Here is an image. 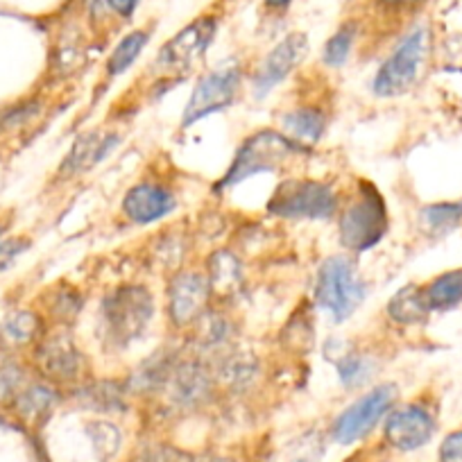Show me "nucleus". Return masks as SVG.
Returning a JSON list of instances; mask_svg holds the SVG:
<instances>
[{
  "label": "nucleus",
  "mask_w": 462,
  "mask_h": 462,
  "mask_svg": "<svg viewBox=\"0 0 462 462\" xmlns=\"http://www.w3.org/2000/svg\"><path fill=\"white\" fill-rule=\"evenodd\" d=\"M154 304L152 295L143 286H121L102 300L100 327L106 342L127 346L139 340L150 327Z\"/></svg>",
  "instance_id": "f257e3e1"
},
{
  "label": "nucleus",
  "mask_w": 462,
  "mask_h": 462,
  "mask_svg": "<svg viewBox=\"0 0 462 462\" xmlns=\"http://www.w3.org/2000/svg\"><path fill=\"white\" fill-rule=\"evenodd\" d=\"M301 152H304V148L288 139L286 134H279V132L273 130L256 132L238 148L236 157H234L229 171L225 172L217 189L236 186L245 181L247 177L259 175V172L277 171L282 163H286L288 159L297 157Z\"/></svg>",
  "instance_id": "f03ea898"
},
{
  "label": "nucleus",
  "mask_w": 462,
  "mask_h": 462,
  "mask_svg": "<svg viewBox=\"0 0 462 462\" xmlns=\"http://www.w3.org/2000/svg\"><path fill=\"white\" fill-rule=\"evenodd\" d=\"M365 300V283L358 279L356 268L346 256H328L322 261L315 282V301L331 313L333 322H345Z\"/></svg>",
  "instance_id": "7ed1b4c3"
},
{
  "label": "nucleus",
  "mask_w": 462,
  "mask_h": 462,
  "mask_svg": "<svg viewBox=\"0 0 462 462\" xmlns=\"http://www.w3.org/2000/svg\"><path fill=\"white\" fill-rule=\"evenodd\" d=\"M426 55H429V30L415 28L397 43L388 60L381 64L376 73L374 93L381 97H397L411 91L420 79L421 69H424Z\"/></svg>",
  "instance_id": "20e7f679"
},
{
  "label": "nucleus",
  "mask_w": 462,
  "mask_h": 462,
  "mask_svg": "<svg viewBox=\"0 0 462 462\" xmlns=\"http://www.w3.org/2000/svg\"><path fill=\"white\" fill-rule=\"evenodd\" d=\"M340 243L352 252H367L388 231V208L372 184H363L361 193L340 213Z\"/></svg>",
  "instance_id": "39448f33"
},
{
  "label": "nucleus",
  "mask_w": 462,
  "mask_h": 462,
  "mask_svg": "<svg viewBox=\"0 0 462 462\" xmlns=\"http://www.w3.org/2000/svg\"><path fill=\"white\" fill-rule=\"evenodd\" d=\"M265 208L279 217L328 220L337 211V195L322 181L291 180L279 186Z\"/></svg>",
  "instance_id": "423d86ee"
},
{
  "label": "nucleus",
  "mask_w": 462,
  "mask_h": 462,
  "mask_svg": "<svg viewBox=\"0 0 462 462\" xmlns=\"http://www.w3.org/2000/svg\"><path fill=\"white\" fill-rule=\"evenodd\" d=\"M394 402H397V385H376L372 393H367L345 412H340V417L333 424V439L340 444H354L363 439L388 415Z\"/></svg>",
  "instance_id": "0eeeda50"
},
{
  "label": "nucleus",
  "mask_w": 462,
  "mask_h": 462,
  "mask_svg": "<svg viewBox=\"0 0 462 462\" xmlns=\"http://www.w3.org/2000/svg\"><path fill=\"white\" fill-rule=\"evenodd\" d=\"M238 91H241V69H236V66H226V69L202 75L195 84L189 102H186L181 125L190 127L207 116L231 106Z\"/></svg>",
  "instance_id": "6e6552de"
},
{
  "label": "nucleus",
  "mask_w": 462,
  "mask_h": 462,
  "mask_svg": "<svg viewBox=\"0 0 462 462\" xmlns=\"http://www.w3.org/2000/svg\"><path fill=\"white\" fill-rule=\"evenodd\" d=\"M216 28L217 23L213 16H202V19L193 21L181 32H177L175 37L163 43L157 60H154V66L162 73L172 75L193 69V64H198L204 52H207V48L211 46L213 37H216Z\"/></svg>",
  "instance_id": "1a4fd4ad"
},
{
  "label": "nucleus",
  "mask_w": 462,
  "mask_h": 462,
  "mask_svg": "<svg viewBox=\"0 0 462 462\" xmlns=\"http://www.w3.org/2000/svg\"><path fill=\"white\" fill-rule=\"evenodd\" d=\"M435 435V417L421 403H408L390 412L385 421V439L399 451H417Z\"/></svg>",
  "instance_id": "9d476101"
},
{
  "label": "nucleus",
  "mask_w": 462,
  "mask_h": 462,
  "mask_svg": "<svg viewBox=\"0 0 462 462\" xmlns=\"http://www.w3.org/2000/svg\"><path fill=\"white\" fill-rule=\"evenodd\" d=\"M309 52V39L301 32L288 34L283 42L270 51V55L261 61L259 70L254 75V93L259 97L268 96L273 88H277L292 70L297 69L301 60Z\"/></svg>",
  "instance_id": "9b49d317"
},
{
  "label": "nucleus",
  "mask_w": 462,
  "mask_h": 462,
  "mask_svg": "<svg viewBox=\"0 0 462 462\" xmlns=\"http://www.w3.org/2000/svg\"><path fill=\"white\" fill-rule=\"evenodd\" d=\"M34 361L39 372L52 383H70L82 372V354L69 333H55L39 342Z\"/></svg>",
  "instance_id": "f8f14e48"
},
{
  "label": "nucleus",
  "mask_w": 462,
  "mask_h": 462,
  "mask_svg": "<svg viewBox=\"0 0 462 462\" xmlns=\"http://www.w3.org/2000/svg\"><path fill=\"white\" fill-rule=\"evenodd\" d=\"M208 295H211V286L202 274L181 273L180 277L172 279V286L168 291V313H171L172 324L189 327L198 322L207 309Z\"/></svg>",
  "instance_id": "ddd939ff"
},
{
  "label": "nucleus",
  "mask_w": 462,
  "mask_h": 462,
  "mask_svg": "<svg viewBox=\"0 0 462 462\" xmlns=\"http://www.w3.org/2000/svg\"><path fill=\"white\" fill-rule=\"evenodd\" d=\"M175 207V195L159 184H136L123 198V213L134 225H152V222L171 216Z\"/></svg>",
  "instance_id": "4468645a"
},
{
  "label": "nucleus",
  "mask_w": 462,
  "mask_h": 462,
  "mask_svg": "<svg viewBox=\"0 0 462 462\" xmlns=\"http://www.w3.org/2000/svg\"><path fill=\"white\" fill-rule=\"evenodd\" d=\"M118 143L116 134H102V132H87L73 143L70 152L66 154V162L61 163L64 175H78V172L88 171L96 163H100L111 148Z\"/></svg>",
  "instance_id": "2eb2a0df"
},
{
  "label": "nucleus",
  "mask_w": 462,
  "mask_h": 462,
  "mask_svg": "<svg viewBox=\"0 0 462 462\" xmlns=\"http://www.w3.org/2000/svg\"><path fill=\"white\" fill-rule=\"evenodd\" d=\"M283 134L291 141H295L297 145L306 148V145H315L324 134V127H327V118L319 109L313 106H300L295 111H288L282 118Z\"/></svg>",
  "instance_id": "dca6fc26"
},
{
  "label": "nucleus",
  "mask_w": 462,
  "mask_h": 462,
  "mask_svg": "<svg viewBox=\"0 0 462 462\" xmlns=\"http://www.w3.org/2000/svg\"><path fill=\"white\" fill-rule=\"evenodd\" d=\"M166 385H171V394L180 403H198L199 399L207 397L208 381L207 370L198 363H184L177 367L172 374H168Z\"/></svg>",
  "instance_id": "f3484780"
},
{
  "label": "nucleus",
  "mask_w": 462,
  "mask_h": 462,
  "mask_svg": "<svg viewBox=\"0 0 462 462\" xmlns=\"http://www.w3.org/2000/svg\"><path fill=\"white\" fill-rule=\"evenodd\" d=\"M388 315L390 319H394L402 327H415V324H426L430 318V309L426 304L424 297V286H411L402 288L397 295L390 300L388 304Z\"/></svg>",
  "instance_id": "a211bd4d"
},
{
  "label": "nucleus",
  "mask_w": 462,
  "mask_h": 462,
  "mask_svg": "<svg viewBox=\"0 0 462 462\" xmlns=\"http://www.w3.org/2000/svg\"><path fill=\"white\" fill-rule=\"evenodd\" d=\"M430 313H444L462 304V268L447 270L424 286Z\"/></svg>",
  "instance_id": "6ab92c4d"
},
{
  "label": "nucleus",
  "mask_w": 462,
  "mask_h": 462,
  "mask_svg": "<svg viewBox=\"0 0 462 462\" xmlns=\"http://www.w3.org/2000/svg\"><path fill=\"white\" fill-rule=\"evenodd\" d=\"M462 225V199L457 202L429 204L420 211V226L429 236L439 238Z\"/></svg>",
  "instance_id": "aec40b11"
},
{
  "label": "nucleus",
  "mask_w": 462,
  "mask_h": 462,
  "mask_svg": "<svg viewBox=\"0 0 462 462\" xmlns=\"http://www.w3.org/2000/svg\"><path fill=\"white\" fill-rule=\"evenodd\" d=\"M60 402L57 393L48 385H30V388L21 390L19 397L14 399V408L23 420L28 421H37L42 417H46L48 412L55 408V403Z\"/></svg>",
  "instance_id": "412c9836"
},
{
  "label": "nucleus",
  "mask_w": 462,
  "mask_h": 462,
  "mask_svg": "<svg viewBox=\"0 0 462 462\" xmlns=\"http://www.w3.org/2000/svg\"><path fill=\"white\" fill-rule=\"evenodd\" d=\"M241 279V263H238V259L231 252H216L211 256V268H208V286H211V292L229 295L234 288H238Z\"/></svg>",
  "instance_id": "4be33fe9"
},
{
  "label": "nucleus",
  "mask_w": 462,
  "mask_h": 462,
  "mask_svg": "<svg viewBox=\"0 0 462 462\" xmlns=\"http://www.w3.org/2000/svg\"><path fill=\"white\" fill-rule=\"evenodd\" d=\"M148 39V32H143V30H136V32L127 34V37L114 48L109 60H106V73H109L111 78L125 73V70L134 64L136 57L141 55V51L145 48Z\"/></svg>",
  "instance_id": "5701e85b"
},
{
  "label": "nucleus",
  "mask_w": 462,
  "mask_h": 462,
  "mask_svg": "<svg viewBox=\"0 0 462 462\" xmlns=\"http://www.w3.org/2000/svg\"><path fill=\"white\" fill-rule=\"evenodd\" d=\"M354 39H356V23H345L331 39L327 42L322 52V61L328 69H340L345 61L349 60L354 48Z\"/></svg>",
  "instance_id": "b1692460"
},
{
  "label": "nucleus",
  "mask_w": 462,
  "mask_h": 462,
  "mask_svg": "<svg viewBox=\"0 0 462 462\" xmlns=\"http://www.w3.org/2000/svg\"><path fill=\"white\" fill-rule=\"evenodd\" d=\"M39 328V315L32 310H16L14 315H10L5 322V336L10 337V342L14 345H28V342L37 340Z\"/></svg>",
  "instance_id": "393cba45"
},
{
  "label": "nucleus",
  "mask_w": 462,
  "mask_h": 462,
  "mask_svg": "<svg viewBox=\"0 0 462 462\" xmlns=\"http://www.w3.org/2000/svg\"><path fill=\"white\" fill-rule=\"evenodd\" d=\"M337 374L346 388H356L370 379V363L358 354H342L337 361Z\"/></svg>",
  "instance_id": "a878e982"
},
{
  "label": "nucleus",
  "mask_w": 462,
  "mask_h": 462,
  "mask_svg": "<svg viewBox=\"0 0 462 462\" xmlns=\"http://www.w3.org/2000/svg\"><path fill=\"white\" fill-rule=\"evenodd\" d=\"M25 374L16 363H3L0 365V403H7L19 397L23 390Z\"/></svg>",
  "instance_id": "bb28decb"
},
{
  "label": "nucleus",
  "mask_w": 462,
  "mask_h": 462,
  "mask_svg": "<svg viewBox=\"0 0 462 462\" xmlns=\"http://www.w3.org/2000/svg\"><path fill=\"white\" fill-rule=\"evenodd\" d=\"M88 435L93 438V444H96L97 451H102L105 456H111V453H116V448H118V444L106 442L109 438H121L118 430L111 424H106V421H93V424H88Z\"/></svg>",
  "instance_id": "cd10ccee"
},
{
  "label": "nucleus",
  "mask_w": 462,
  "mask_h": 462,
  "mask_svg": "<svg viewBox=\"0 0 462 462\" xmlns=\"http://www.w3.org/2000/svg\"><path fill=\"white\" fill-rule=\"evenodd\" d=\"M439 462H462V429L453 430L439 444Z\"/></svg>",
  "instance_id": "c85d7f7f"
},
{
  "label": "nucleus",
  "mask_w": 462,
  "mask_h": 462,
  "mask_svg": "<svg viewBox=\"0 0 462 462\" xmlns=\"http://www.w3.org/2000/svg\"><path fill=\"white\" fill-rule=\"evenodd\" d=\"M28 238H7V241L0 243V273L10 268L12 261L19 254H23L28 250Z\"/></svg>",
  "instance_id": "c756f323"
},
{
  "label": "nucleus",
  "mask_w": 462,
  "mask_h": 462,
  "mask_svg": "<svg viewBox=\"0 0 462 462\" xmlns=\"http://www.w3.org/2000/svg\"><path fill=\"white\" fill-rule=\"evenodd\" d=\"M55 301L57 304H52V313L60 315L61 319H70L79 310V297L78 292H73L70 288L69 291L60 292V295L55 297Z\"/></svg>",
  "instance_id": "7c9ffc66"
},
{
  "label": "nucleus",
  "mask_w": 462,
  "mask_h": 462,
  "mask_svg": "<svg viewBox=\"0 0 462 462\" xmlns=\"http://www.w3.org/2000/svg\"><path fill=\"white\" fill-rule=\"evenodd\" d=\"M106 5H109L116 14L132 16L134 14L136 5H139V0H106Z\"/></svg>",
  "instance_id": "2f4dec72"
},
{
  "label": "nucleus",
  "mask_w": 462,
  "mask_h": 462,
  "mask_svg": "<svg viewBox=\"0 0 462 462\" xmlns=\"http://www.w3.org/2000/svg\"><path fill=\"white\" fill-rule=\"evenodd\" d=\"M379 3L385 7H393V10H402V7L420 5V3H424V0H379Z\"/></svg>",
  "instance_id": "473e14b6"
},
{
  "label": "nucleus",
  "mask_w": 462,
  "mask_h": 462,
  "mask_svg": "<svg viewBox=\"0 0 462 462\" xmlns=\"http://www.w3.org/2000/svg\"><path fill=\"white\" fill-rule=\"evenodd\" d=\"M268 10H286L291 5V0H265Z\"/></svg>",
  "instance_id": "72a5a7b5"
},
{
  "label": "nucleus",
  "mask_w": 462,
  "mask_h": 462,
  "mask_svg": "<svg viewBox=\"0 0 462 462\" xmlns=\"http://www.w3.org/2000/svg\"><path fill=\"white\" fill-rule=\"evenodd\" d=\"M3 229H5V226H3V222H0V234H3Z\"/></svg>",
  "instance_id": "f704fd0d"
}]
</instances>
